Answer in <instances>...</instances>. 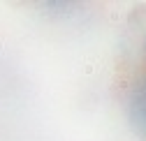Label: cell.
Wrapping results in <instances>:
<instances>
[{
  "label": "cell",
  "instance_id": "1",
  "mask_svg": "<svg viewBox=\"0 0 146 141\" xmlns=\"http://www.w3.org/2000/svg\"><path fill=\"white\" fill-rule=\"evenodd\" d=\"M84 72H86V74H93V63H90V60L86 63V67H84Z\"/></svg>",
  "mask_w": 146,
  "mask_h": 141
}]
</instances>
